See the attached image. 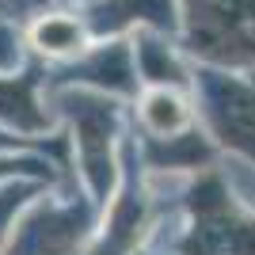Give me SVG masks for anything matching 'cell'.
Wrapping results in <instances>:
<instances>
[{"label":"cell","instance_id":"1","mask_svg":"<svg viewBox=\"0 0 255 255\" xmlns=\"http://www.w3.org/2000/svg\"><path fill=\"white\" fill-rule=\"evenodd\" d=\"M57 118V129L69 137L73 171L88 198L103 210L122 175V145L129 137V103L88 88H57L46 92Z\"/></svg>","mask_w":255,"mask_h":255},{"label":"cell","instance_id":"4","mask_svg":"<svg viewBox=\"0 0 255 255\" xmlns=\"http://www.w3.org/2000/svg\"><path fill=\"white\" fill-rule=\"evenodd\" d=\"M191 96L198 126L217 152L255 168V80H248L240 69L194 65Z\"/></svg>","mask_w":255,"mask_h":255},{"label":"cell","instance_id":"2","mask_svg":"<svg viewBox=\"0 0 255 255\" xmlns=\"http://www.w3.org/2000/svg\"><path fill=\"white\" fill-rule=\"evenodd\" d=\"M175 255H255V210L229 191L221 171H202L183 191L179 217H171L152 244Z\"/></svg>","mask_w":255,"mask_h":255},{"label":"cell","instance_id":"6","mask_svg":"<svg viewBox=\"0 0 255 255\" xmlns=\"http://www.w3.org/2000/svg\"><path fill=\"white\" fill-rule=\"evenodd\" d=\"M57 88H88L99 96L133 103L141 96L133 38H99L76 61L46 69V92H57Z\"/></svg>","mask_w":255,"mask_h":255},{"label":"cell","instance_id":"17","mask_svg":"<svg viewBox=\"0 0 255 255\" xmlns=\"http://www.w3.org/2000/svg\"><path fill=\"white\" fill-rule=\"evenodd\" d=\"M137 255H175V252H156V248H145V252H137Z\"/></svg>","mask_w":255,"mask_h":255},{"label":"cell","instance_id":"13","mask_svg":"<svg viewBox=\"0 0 255 255\" xmlns=\"http://www.w3.org/2000/svg\"><path fill=\"white\" fill-rule=\"evenodd\" d=\"M46 187H53V183H42V179H15V183H8V187H0V255H8L19 217L27 213V206H31L34 198L46 191Z\"/></svg>","mask_w":255,"mask_h":255},{"label":"cell","instance_id":"14","mask_svg":"<svg viewBox=\"0 0 255 255\" xmlns=\"http://www.w3.org/2000/svg\"><path fill=\"white\" fill-rule=\"evenodd\" d=\"M23 38L19 34V27L15 23H8L4 15H0V73H19L23 65Z\"/></svg>","mask_w":255,"mask_h":255},{"label":"cell","instance_id":"8","mask_svg":"<svg viewBox=\"0 0 255 255\" xmlns=\"http://www.w3.org/2000/svg\"><path fill=\"white\" fill-rule=\"evenodd\" d=\"M129 129L137 137L171 141L198 129L194 96L183 88H141V96L129 103Z\"/></svg>","mask_w":255,"mask_h":255},{"label":"cell","instance_id":"15","mask_svg":"<svg viewBox=\"0 0 255 255\" xmlns=\"http://www.w3.org/2000/svg\"><path fill=\"white\" fill-rule=\"evenodd\" d=\"M15 11H34V8H42V11H50L46 4H53V0H8Z\"/></svg>","mask_w":255,"mask_h":255},{"label":"cell","instance_id":"11","mask_svg":"<svg viewBox=\"0 0 255 255\" xmlns=\"http://www.w3.org/2000/svg\"><path fill=\"white\" fill-rule=\"evenodd\" d=\"M133 57H137L141 88H183V92H191L194 69L171 34L137 31L133 34Z\"/></svg>","mask_w":255,"mask_h":255},{"label":"cell","instance_id":"7","mask_svg":"<svg viewBox=\"0 0 255 255\" xmlns=\"http://www.w3.org/2000/svg\"><path fill=\"white\" fill-rule=\"evenodd\" d=\"M92 38H126L129 31L183 34V0H88L80 11Z\"/></svg>","mask_w":255,"mask_h":255},{"label":"cell","instance_id":"9","mask_svg":"<svg viewBox=\"0 0 255 255\" xmlns=\"http://www.w3.org/2000/svg\"><path fill=\"white\" fill-rule=\"evenodd\" d=\"M133 133V129H129ZM137 152H141V164L149 175H171V179H194L202 171H213L221 164V152L206 137V129H191L183 137H171V141H152V137H137Z\"/></svg>","mask_w":255,"mask_h":255},{"label":"cell","instance_id":"16","mask_svg":"<svg viewBox=\"0 0 255 255\" xmlns=\"http://www.w3.org/2000/svg\"><path fill=\"white\" fill-rule=\"evenodd\" d=\"M0 149H31V145L19 141L15 133H8V129H0Z\"/></svg>","mask_w":255,"mask_h":255},{"label":"cell","instance_id":"3","mask_svg":"<svg viewBox=\"0 0 255 255\" xmlns=\"http://www.w3.org/2000/svg\"><path fill=\"white\" fill-rule=\"evenodd\" d=\"M99 213L80 183H53L19 217L8 255H92Z\"/></svg>","mask_w":255,"mask_h":255},{"label":"cell","instance_id":"12","mask_svg":"<svg viewBox=\"0 0 255 255\" xmlns=\"http://www.w3.org/2000/svg\"><path fill=\"white\" fill-rule=\"evenodd\" d=\"M15 179H42V183H76L65 179L57 160L46 156L42 149H0V187Z\"/></svg>","mask_w":255,"mask_h":255},{"label":"cell","instance_id":"5","mask_svg":"<svg viewBox=\"0 0 255 255\" xmlns=\"http://www.w3.org/2000/svg\"><path fill=\"white\" fill-rule=\"evenodd\" d=\"M183 46L202 65L255 69V0H183Z\"/></svg>","mask_w":255,"mask_h":255},{"label":"cell","instance_id":"10","mask_svg":"<svg viewBox=\"0 0 255 255\" xmlns=\"http://www.w3.org/2000/svg\"><path fill=\"white\" fill-rule=\"evenodd\" d=\"M23 38H27V46H31L34 57H46L53 69L76 61L88 46L96 42L92 31H88V23H84V15H76V11H57V8L38 11Z\"/></svg>","mask_w":255,"mask_h":255}]
</instances>
